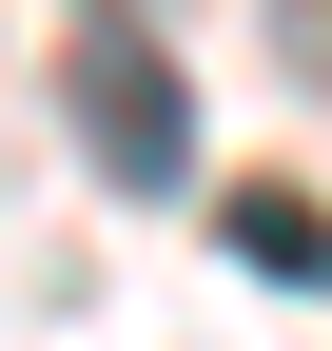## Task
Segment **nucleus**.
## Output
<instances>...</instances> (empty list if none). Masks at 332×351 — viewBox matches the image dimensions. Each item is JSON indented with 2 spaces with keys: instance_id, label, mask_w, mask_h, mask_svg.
<instances>
[{
  "instance_id": "1",
  "label": "nucleus",
  "mask_w": 332,
  "mask_h": 351,
  "mask_svg": "<svg viewBox=\"0 0 332 351\" xmlns=\"http://www.w3.org/2000/svg\"><path fill=\"white\" fill-rule=\"evenodd\" d=\"M59 117H78V156H98L117 195H176V156H195V78L156 59V20H117V0H78V39H59Z\"/></svg>"
},
{
  "instance_id": "2",
  "label": "nucleus",
  "mask_w": 332,
  "mask_h": 351,
  "mask_svg": "<svg viewBox=\"0 0 332 351\" xmlns=\"http://www.w3.org/2000/svg\"><path fill=\"white\" fill-rule=\"evenodd\" d=\"M215 234L254 254V274H294V293H332V215L294 195V176H254V195H215Z\"/></svg>"
}]
</instances>
